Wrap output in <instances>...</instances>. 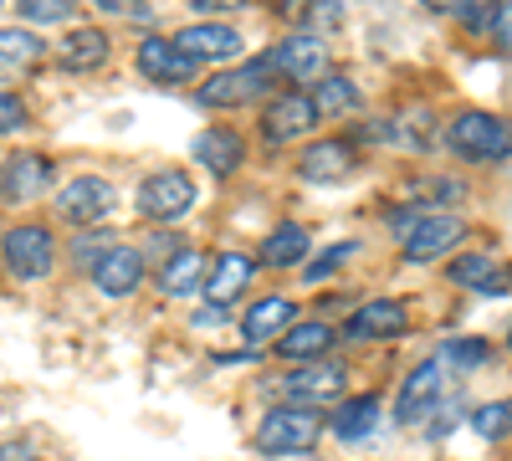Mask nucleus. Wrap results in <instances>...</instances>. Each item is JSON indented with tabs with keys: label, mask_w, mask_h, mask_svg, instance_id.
Returning a JSON list of instances; mask_svg holds the SVG:
<instances>
[{
	"label": "nucleus",
	"mask_w": 512,
	"mask_h": 461,
	"mask_svg": "<svg viewBox=\"0 0 512 461\" xmlns=\"http://www.w3.org/2000/svg\"><path fill=\"white\" fill-rule=\"evenodd\" d=\"M446 144H451L456 159H472V164L507 159V154H512V118H497V113H461V118H451Z\"/></svg>",
	"instance_id": "f257e3e1"
},
{
	"label": "nucleus",
	"mask_w": 512,
	"mask_h": 461,
	"mask_svg": "<svg viewBox=\"0 0 512 461\" xmlns=\"http://www.w3.org/2000/svg\"><path fill=\"white\" fill-rule=\"evenodd\" d=\"M323 436V415L308 405H277L267 410V421L256 426V451L262 456H303Z\"/></svg>",
	"instance_id": "f03ea898"
},
{
	"label": "nucleus",
	"mask_w": 512,
	"mask_h": 461,
	"mask_svg": "<svg viewBox=\"0 0 512 461\" xmlns=\"http://www.w3.org/2000/svg\"><path fill=\"white\" fill-rule=\"evenodd\" d=\"M0 251H6V267L16 282H41L52 272V231L47 226H11L0 236Z\"/></svg>",
	"instance_id": "7ed1b4c3"
},
{
	"label": "nucleus",
	"mask_w": 512,
	"mask_h": 461,
	"mask_svg": "<svg viewBox=\"0 0 512 461\" xmlns=\"http://www.w3.org/2000/svg\"><path fill=\"white\" fill-rule=\"evenodd\" d=\"M272 67H277V57H256V62H246L236 72L210 77L205 88H200V103L205 108H241V103H251L272 82Z\"/></svg>",
	"instance_id": "20e7f679"
},
{
	"label": "nucleus",
	"mask_w": 512,
	"mask_h": 461,
	"mask_svg": "<svg viewBox=\"0 0 512 461\" xmlns=\"http://www.w3.org/2000/svg\"><path fill=\"white\" fill-rule=\"evenodd\" d=\"M190 205H195V180L185 170H159V175H149L139 185V211L149 221H164L169 226V221H180Z\"/></svg>",
	"instance_id": "39448f33"
},
{
	"label": "nucleus",
	"mask_w": 512,
	"mask_h": 461,
	"mask_svg": "<svg viewBox=\"0 0 512 461\" xmlns=\"http://www.w3.org/2000/svg\"><path fill=\"white\" fill-rule=\"evenodd\" d=\"M446 405V364L441 359H425L410 369V380L400 385V421H425Z\"/></svg>",
	"instance_id": "423d86ee"
},
{
	"label": "nucleus",
	"mask_w": 512,
	"mask_h": 461,
	"mask_svg": "<svg viewBox=\"0 0 512 461\" xmlns=\"http://www.w3.org/2000/svg\"><path fill=\"white\" fill-rule=\"evenodd\" d=\"M108 211H113V185L98 180V175H77V180H67L62 195H57V216L72 221V226H93V221H103Z\"/></svg>",
	"instance_id": "0eeeda50"
},
{
	"label": "nucleus",
	"mask_w": 512,
	"mask_h": 461,
	"mask_svg": "<svg viewBox=\"0 0 512 461\" xmlns=\"http://www.w3.org/2000/svg\"><path fill=\"white\" fill-rule=\"evenodd\" d=\"M349 385V369L344 364H303V369H292L287 374V400L292 405H333L338 395H344Z\"/></svg>",
	"instance_id": "6e6552de"
},
{
	"label": "nucleus",
	"mask_w": 512,
	"mask_h": 461,
	"mask_svg": "<svg viewBox=\"0 0 512 461\" xmlns=\"http://www.w3.org/2000/svg\"><path fill=\"white\" fill-rule=\"evenodd\" d=\"M47 180H52V159L47 154H11L6 170H0V200H6V205L41 200Z\"/></svg>",
	"instance_id": "1a4fd4ad"
},
{
	"label": "nucleus",
	"mask_w": 512,
	"mask_h": 461,
	"mask_svg": "<svg viewBox=\"0 0 512 461\" xmlns=\"http://www.w3.org/2000/svg\"><path fill=\"white\" fill-rule=\"evenodd\" d=\"M93 282L108 298H128L144 282V251L139 246H108L103 257L93 262Z\"/></svg>",
	"instance_id": "9d476101"
},
{
	"label": "nucleus",
	"mask_w": 512,
	"mask_h": 461,
	"mask_svg": "<svg viewBox=\"0 0 512 461\" xmlns=\"http://www.w3.org/2000/svg\"><path fill=\"white\" fill-rule=\"evenodd\" d=\"M139 72L154 82H190L200 72V62L175 47V36H144L139 41Z\"/></svg>",
	"instance_id": "9b49d317"
},
{
	"label": "nucleus",
	"mask_w": 512,
	"mask_h": 461,
	"mask_svg": "<svg viewBox=\"0 0 512 461\" xmlns=\"http://www.w3.org/2000/svg\"><path fill=\"white\" fill-rule=\"evenodd\" d=\"M461 236H466V226L456 216H420V226L400 246H405V262H436V257H446Z\"/></svg>",
	"instance_id": "f8f14e48"
},
{
	"label": "nucleus",
	"mask_w": 512,
	"mask_h": 461,
	"mask_svg": "<svg viewBox=\"0 0 512 461\" xmlns=\"http://www.w3.org/2000/svg\"><path fill=\"white\" fill-rule=\"evenodd\" d=\"M313 123H318L313 98H308V93H287V98H277V103L267 108L262 129H267V139H272V144H292V139H303V134L313 129Z\"/></svg>",
	"instance_id": "ddd939ff"
},
{
	"label": "nucleus",
	"mask_w": 512,
	"mask_h": 461,
	"mask_svg": "<svg viewBox=\"0 0 512 461\" xmlns=\"http://www.w3.org/2000/svg\"><path fill=\"white\" fill-rule=\"evenodd\" d=\"M405 328H410V313H405L400 298H374L349 318L344 333L349 339H395V333H405Z\"/></svg>",
	"instance_id": "4468645a"
},
{
	"label": "nucleus",
	"mask_w": 512,
	"mask_h": 461,
	"mask_svg": "<svg viewBox=\"0 0 512 461\" xmlns=\"http://www.w3.org/2000/svg\"><path fill=\"white\" fill-rule=\"evenodd\" d=\"M175 47L195 62H221V57H236L241 52V31L221 26V21H205V26H185L175 36Z\"/></svg>",
	"instance_id": "2eb2a0df"
},
{
	"label": "nucleus",
	"mask_w": 512,
	"mask_h": 461,
	"mask_svg": "<svg viewBox=\"0 0 512 461\" xmlns=\"http://www.w3.org/2000/svg\"><path fill=\"white\" fill-rule=\"evenodd\" d=\"M277 67H287V77L297 82H323L328 72V47L313 36V31H292L282 41V52H277Z\"/></svg>",
	"instance_id": "dca6fc26"
},
{
	"label": "nucleus",
	"mask_w": 512,
	"mask_h": 461,
	"mask_svg": "<svg viewBox=\"0 0 512 461\" xmlns=\"http://www.w3.org/2000/svg\"><path fill=\"white\" fill-rule=\"evenodd\" d=\"M297 175L313 180V185L349 180V175H354V149H349L344 139H323V144H313L303 159H297Z\"/></svg>",
	"instance_id": "f3484780"
},
{
	"label": "nucleus",
	"mask_w": 512,
	"mask_h": 461,
	"mask_svg": "<svg viewBox=\"0 0 512 461\" xmlns=\"http://www.w3.org/2000/svg\"><path fill=\"white\" fill-rule=\"evenodd\" d=\"M47 47H41V36H31L26 26H0V82H11L21 72H31Z\"/></svg>",
	"instance_id": "a211bd4d"
},
{
	"label": "nucleus",
	"mask_w": 512,
	"mask_h": 461,
	"mask_svg": "<svg viewBox=\"0 0 512 461\" xmlns=\"http://www.w3.org/2000/svg\"><path fill=\"white\" fill-rule=\"evenodd\" d=\"M292 318H297V308H292L287 298H262L256 308H246L241 339H246V344H267V339H277V333L292 328Z\"/></svg>",
	"instance_id": "6ab92c4d"
},
{
	"label": "nucleus",
	"mask_w": 512,
	"mask_h": 461,
	"mask_svg": "<svg viewBox=\"0 0 512 461\" xmlns=\"http://www.w3.org/2000/svg\"><path fill=\"white\" fill-rule=\"evenodd\" d=\"M251 277H256V262L241 257V251H226V257H216V272H210V282H205V298L216 308H226L236 292H246Z\"/></svg>",
	"instance_id": "aec40b11"
},
{
	"label": "nucleus",
	"mask_w": 512,
	"mask_h": 461,
	"mask_svg": "<svg viewBox=\"0 0 512 461\" xmlns=\"http://www.w3.org/2000/svg\"><path fill=\"white\" fill-rule=\"evenodd\" d=\"M57 62H62L67 72H98V67L108 62V36H103L98 26H82V31L62 36Z\"/></svg>",
	"instance_id": "412c9836"
},
{
	"label": "nucleus",
	"mask_w": 512,
	"mask_h": 461,
	"mask_svg": "<svg viewBox=\"0 0 512 461\" xmlns=\"http://www.w3.org/2000/svg\"><path fill=\"white\" fill-rule=\"evenodd\" d=\"M195 154H200V164H205L210 175H236V164L246 159V144L231 129H205L195 139Z\"/></svg>",
	"instance_id": "4be33fe9"
},
{
	"label": "nucleus",
	"mask_w": 512,
	"mask_h": 461,
	"mask_svg": "<svg viewBox=\"0 0 512 461\" xmlns=\"http://www.w3.org/2000/svg\"><path fill=\"white\" fill-rule=\"evenodd\" d=\"M374 426H379V400H374V395L344 400V405L333 410V421H328V431H333L338 441H364Z\"/></svg>",
	"instance_id": "5701e85b"
},
{
	"label": "nucleus",
	"mask_w": 512,
	"mask_h": 461,
	"mask_svg": "<svg viewBox=\"0 0 512 461\" xmlns=\"http://www.w3.org/2000/svg\"><path fill=\"white\" fill-rule=\"evenodd\" d=\"M451 282L472 287V292H492V298H502V292H507V272L492 257H456L451 262Z\"/></svg>",
	"instance_id": "b1692460"
},
{
	"label": "nucleus",
	"mask_w": 512,
	"mask_h": 461,
	"mask_svg": "<svg viewBox=\"0 0 512 461\" xmlns=\"http://www.w3.org/2000/svg\"><path fill=\"white\" fill-rule=\"evenodd\" d=\"M328 344H333L328 323H292L277 339V354L282 359H318V354H328Z\"/></svg>",
	"instance_id": "393cba45"
},
{
	"label": "nucleus",
	"mask_w": 512,
	"mask_h": 461,
	"mask_svg": "<svg viewBox=\"0 0 512 461\" xmlns=\"http://www.w3.org/2000/svg\"><path fill=\"white\" fill-rule=\"evenodd\" d=\"M308 257V231L303 226H277L267 241H262V262L267 267H297Z\"/></svg>",
	"instance_id": "a878e982"
},
{
	"label": "nucleus",
	"mask_w": 512,
	"mask_h": 461,
	"mask_svg": "<svg viewBox=\"0 0 512 461\" xmlns=\"http://www.w3.org/2000/svg\"><path fill=\"white\" fill-rule=\"evenodd\" d=\"M200 272H205L200 251H180V257L159 272V287L169 292V298H190V292L200 287Z\"/></svg>",
	"instance_id": "bb28decb"
},
{
	"label": "nucleus",
	"mask_w": 512,
	"mask_h": 461,
	"mask_svg": "<svg viewBox=\"0 0 512 461\" xmlns=\"http://www.w3.org/2000/svg\"><path fill=\"white\" fill-rule=\"evenodd\" d=\"M313 108H318L323 118H338V113L359 108L354 82H349V77H323V82H318V93H313Z\"/></svg>",
	"instance_id": "cd10ccee"
},
{
	"label": "nucleus",
	"mask_w": 512,
	"mask_h": 461,
	"mask_svg": "<svg viewBox=\"0 0 512 461\" xmlns=\"http://www.w3.org/2000/svg\"><path fill=\"white\" fill-rule=\"evenodd\" d=\"M472 431H477L482 441L512 436V400H487V405H477V410H472Z\"/></svg>",
	"instance_id": "c85d7f7f"
},
{
	"label": "nucleus",
	"mask_w": 512,
	"mask_h": 461,
	"mask_svg": "<svg viewBox=\"0 0 512 461\" xmlns=\"http://www.w3.org/2000/svg\"><path fill=\"white\" fill-rule=\"evenodd\" d=\"M487 359H492V344L487 339H451L441 349V364H451V369H482Z\"/></svg>",
	"instance_id": "c756f323"
},
{
	"label": "nucleus",
	"mask_w": 512,
	"mask_h": 461,
	"mask_svg": "<svg viewBox=\"0 0 512 461\" xmlns=\"http://www.w3.org/2000/svg\"><path fill=\"white\" fill-rule=\"evenodd\" d=\"M72 6H77V0H21L26 21H41V26H47V21H67Z\"/></svg>",
	"instance_id": "7c9ffc66"
},
{
	"label": "nucleus",
	"mask_w": 512,
	"mask_h": 461,
	"mask_svg": "<svg viewBox=\"0 0 512 461\" xmlns=\"http://www.w3.org/2000/svg\"><path fill=\"white\" fill-rule=\"evenodd\" d=\"M456 16H461L466 26H472V31H482V36H487V26H492L497 6H492V0H461V6H456Z\"/></svg>",
	"instance_id": "2f4dec72"
},
{
	"label": "nucleus",
	"mask_w": 512,
	"mask_h": 461,
	"mask_svg": "<svg viewBox=\"0 0 512 461\" xmlns=\"http://www.w3.org/2000/svg\"><path fill=\"white\" fill-rule=\"evenodd\" d=\"M487 36H492V47H497V52H507V57H512V0H502V6H497V16H492Z\"/></svg>",
	"instance_id": "473e14b6"
},
{
	"label": "nucleus",
	"mask_w": 512,
	"mask_h": 461,
	"mask_svg": "<svg viewBox=\"0 0 512 461\" xmlns=\"http://www.w3.org/2000/svg\"><path fill=\"white\" fill-rule=\"evenodd\" d=\"M349 257H354V241H338L333 251H323V257H318V262L308 267V282H323V277H328V272H333L338 262H349Z\"/></svg>",
	"instance_id": "72a5a7b5"
},
{
	"label": "nucleus",
	"mask_w": 512,
	"mask_h": 461,
	"mask_svg": "<svg viewBox=\"0 0 512 461\" xmlns=\"http://www.w3.org/2000/svg\"><path fill=\"white\" fill-rule=\"evenodd\" d=\"M26 123V103L16 93H0V134H16Z\"/></svg>",
	"instance_id": "f704fd0d"
},
{
	"label": "nucleus",
	"mask_w": 512,
	"mask_h": 461,
	"mask_svg": "<svg viewBox=\"0 0 512 461\" xmlns=\"http://www.w3.org/2000/svg\"><path fill=\"white\" fill-rule=\"evenodd\" d=\"M103 241H113V236H98V231H82V236H77V246H72V251H77V262H82V257H88V262H98L103 251H108Z\"/></svg>",
	"instance_id": "c9c22d12"
},
{
	"label": "nucleus",
	"mask_w": 512,
	"mask_h": 461,
	"mask_svg": "<svg viewBox=\"0 0 512 461\" xmlns=\"http://www.w3.org/2000/svg\"><path fill=\"white\" fill-rule=\"evenodd\" d=\"M456 421H461V415H456V405H441V410H436V421L425 426V436H431V441H441V436H451V431H456Z\"/></svg>",
	"instance_id": "e433bc0d"
},
{
	"label": "nucleus",
	"mask_w": 512,
	"mask_h": 461,
	"mask_svg": "<svg viewBox=\"0 0 512 461\" xmlns=\"http://www.w3.org/2000/svg\"><path fill=\"white\" fill-rule=\"evenodd\" d=\"M190 6H195L200 16H221V11H241L246 0H190Z\"/></svg>",
	"instance_id": "4c0bfd02"
},
{
	"label": "nucleus",
	"mask_w": 512,
	"mask_h": 461,
	"mask_svg": "<svg viewBox=\"0 0 512 461\" xmlns=\"http://www.w3.org/2000/svg\"><path fill=\"white\" fill-rule=\"evenodd\" d=\"M0 461H41L26 441H6V446H0Z\"/></svg>",
	"instance_id": "58836bf2"
},
{
	"label": "nucleus",
	"mask_w": 512,
	"mask_h": 461,
	"mask_svg": "<svg viewBox=\"0 0 512 461\" xmlns=\"http://www.w3.org/2000/svg\"><path fill=\"white\" fill-rule=\"evenodd\" d=\"M195 323H200V328H216V323H226V308L210 303V308H200V313H195Z\"/></svg>",
	"instance_id": "ea45409f"
},
{
	"label": "nucleus",
	"mask_w": 512,
	"mask_h": 461,
	"mask_svg": "<svg viewBox=\"0 0 512 461\" xmlns=\"http://www.w3.org/2000/svg\"><path fill=\"white\" fill-rule=\"evenodd\" d=\"M420 6H425V11H456L461 0H420Z\"/></svg>",
	"instance_id": "a19ab883"
},
{
	"label": "nucleus",
	"mask_w": 512,
	"mask_h": 461,
	"mask_svg": "<svg viewBox=\"0 0 512 461\" xmlns=\"http://www.w3.org/2000/svg\"><path fill=\"white\" fill-rule=\"evenodd\" d=\"M98 6H103V11H118V6H123V0H98Z\"/></svg>",
	"instance_id": "79ce46f5"
},
{
	"label": "nucleus",
	"mask_w": 512,
	"mask_h": 461,
	"mask_svg": "<svg viewBox=\"0 0 512 461\" xmlns=\"http://www.w3.org/2000/svg\"><path fill=\"white\" fill-rule=\"evenodd\" d=\"M507 344H512V333H507Z\"/></svg>",
	"instance_id": "37998d69"
}]
</instances>
